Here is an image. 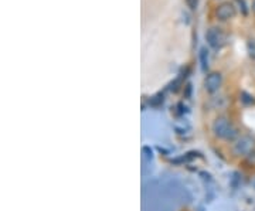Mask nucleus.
I'll use <instances>...</instances> for the list:
<instances>
[{"label": "nucleus", "mask_w": 255, "mask_h": 211, "mask_svg": "<svg viewBox=\"0 0 255 211\" xmlns=\"http://www.w3.org/2000/svg\"><path fill=\"white\" fill-rule=\"evenodd\" d=\"M206 41L213 48H221L225 44V34L221 31V29L210 27L206 31Z\"/></svg>", "instance_id": "nucleus-2"}, {"label": "nucleus", "mask_w": 255, "mask_h": 211, "mask_svg": "<svg viewBox=\"0 0 255 211\" xmlns=\"http://www.w3.org/2000/svg\"><path fill=\"white\" fill-rule=\"evenodd\" d=\"M186 3L190 7V10H196L197 6H198V0H186Z\"/></svg>", "instance_id": "nucleus-9"}, {"label": "nucleus", "mask_w": 255, "mask_h": 211, "mask_svg": "<svg viewBox=\"0 0 255 211\" xmlns=\"http://www.w3.org/2000/svg\"><path fill=\"white\" fill-rule=\"evenodd\" d=\"M198 60H200L203 71H207V68H209V50H207V48L203 47V48L200 50V53H198Z\"/></svg>", "instance_id": "nucleus-6"}, {"label": "nucleus", "mask_w": 255, "mask_h": 211, "mask_svg": "<svg viewBox=\"0 0 255 211\" xmlns=\"http://www.w3.org/2000/svg\"><path fill=\"white\" fill-rule=\"evenodd\" d=\"M234 16H235V7L231 3H221L216 10V17L221 21L231 20Z\"/></svg>", "instance_id": "nucleus-4"}, {"label": "nucleus", "mask_w": 255, "mask_h": 211, "mask_svg": "<svg viewBox=\"0 0 255 211\" xmlns=\"http://www.w3.org/2000/svg\"><path fill=\"white\" fill-rule=\"evenodd\" d=\"M213 131L218 137L225 139V140H233L237 136V129L233 126V123L228 121L227 118L216 119L214 125H213Z\"/></svg>", "instance_id": "nucleus-1"}, {"label": "nucleus", "mask_w": 255, "mask_h": 211, "mask_svg": "<svg viewBox=\"0 0 255 211\" xmlns=\"http://www.w3.org/2000/svg\"><path fill=\"white\" fill-rule=\"evenodd\" d=\"M251 143H253V142H251L248 137H242V139H240V142L235 145V152H237V153H247V152L253 148Z\"/></svg>", "instance_id": "nucleus-5"}, {"label": "nucleus", "mask_w": 255, "mask_h": 211, "mask_svg": "<svg viewBox=\"0 0 255 211\" xmlns=\"http://www.w3.org/2000/svg\"><path fill=\"white\" fill-rule=\"evenodd\" d=\"M247 48H248V54H250V57L255 60V38L254 40H250V41H248Z\"/></svg>", "instance_id": "nucleus-7"}, {"label": "nucleus", "mask_w": 255, "mask_h": 211, "mask_svg": "<svg viewBox=\"0 0 255 211\" xmlns=\"http://www.w3.org/2000/svg\"><path fill=\"white\" fill-rule=\"evenodd\" d=\"M235 3L240 6V10L242 15H248V7H247V3H245V0H235Z\"/></svg>", "instance_id": "nucleus-8"}, {"label": "nucleus", "mask_w": 255, "mask_h": 211, "mask_svg": "<svg viewBox=\"0 0 255 211\" xmlns=\"http://www.w3.org/2000/svg\"><path fill=\"white\" fill-rule=\"evenodd\" d=\"M253 10L255 12V0H254V3H253Z\"/></svg>", "instance_id": "nucleus-10"}, {"label": "nucleus", "mask_w": 255, "mask_h": 211, "mask_svg": "<svg viewBox=\"0 0 255 211\" xmlns=\"http://www.w3.org/2000/svg\"><path fill=\"white\" fill-rule=\"evenodd\" d=\"M221 84H223V77L220 73H211L204 79V88L207 92H211V94L220 90Z\"/></svg>", "instance_id": "nucleus-3"}]
</instances>
